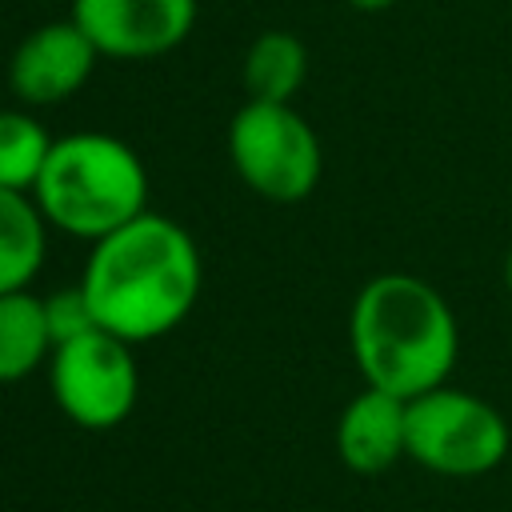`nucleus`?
Listing matches in <instances>:
<instances>
[{"label": "nucleus", "mask_w": 512, "mask_h": 512, "mask_svg": "<svg viewBox=\"0 0 512 512\" xmlns=\"http://www.w3.org/2000/svg\"><path fill=\"white\" fill-rule=\"evenodd\" d=\"M52 348L44 296L28 288L0 292V384H20L36 368H48Z\"/></svg>", "instance_id": "11"}, {"label": "nucleus", "mask_w": 512, "mask_h": 512, "mask_svg": "<svg viewBox=\"0 0 512 512\" xmlns=\"http://www.w3.org/2000/svg\"><path fill=\"white\" fill-rule=\"evenodd\" d=\"M504 288H508V296H512V248H508V256H504Z\"/></svg>", "instance_id": "16"}, {"label": "nucleus", "mask_w": 512, "mask_h": 512, "mask_svg": "<svg viewBox=\"0 0 512 512\" xmlns=\"http://www.w3.org/2000/svg\"><path fill=\"white\" fill-rule=\"evenodd\" d=\"M76 284L88 296L96 328L128 344H148L188 320L200 300L204 264L192 232L148 208L88 248Z\"/></svg>", "instance_id": "1"}, {"label": "nucleus", "mask_w": 512, "mask_h": 512, "mask_svg": "<svg viewBox=\"0 0 512 512\" xmlns=\"http://www.w3.org/2000/svg\"><path fill=\"white\" fill-rule=\"evenodd\" d=\"M72 20L104 60H156L188 40L196 0H72Z\"/></svg>", "instance_id": "7"}, {"label": "nucleus", "mask_w": 512, "mask_h": 512, "mask_svg": "<svg viewBox=\"0 0 512 512\" xmlns=\"http://www.w3.org/2000/svg\"><path fill=\"white\" fill-rule=\"evenodd\" d=\"M48 256V220L28 192L0 188V292L28 288Z\"/></svg>", "instance_id": "12"}, {"label": "nucleus", "mask_w": 512, "mask_h": 512, "mask_svg": "<svg viewBox=\"0 0 512 512\" xmlns=\"http://www.w3.org/2000/svg\"><path fill=\"white\" fill-rule=\"evenodd\" d=\"M48 228L96 244L148 212V168L136 148L112 132H64L32 188Z\"/></svg>", "instance_id": "3"}, {"label": "nucleus", "mask_w": 512, "mask_h": 512, "mask_svg": "<svg viewBox=\"0 0 512 512\" xmlns=\"http://www.w3.org/2000/svg\"><path fill=\"white\" fill-rule=\"evenodd\" d=\"M52 140L56 136L28 108H0V188L32 196L48 164Z\"/></svg>", "instance_id": "13"}, {"label": "nucleus", "mask_w": 512, "mask_h": 512, "mask_svg": "<svg viewBox=\"0 0 512 512\" xmlns=\"http://www.w3.org/2000/svg\"><path fill=\"white\" fill-rule=\"evenodd\" d=\"M348 348L364 384L412 400L448 384L460 360V320L432 280L376 272L348 308Z\"/></svg>", "instance_id": "2"}, {"label": "nucleus", "mask_w": 512, "mask_h": 512, "mask_svg": "<svg viewBox=\"0 0 512 512\" xmlns=\"http://www.w3.org/2000/svg\"><path fill=\"white\" fill-rule=\"evenodd\" d=\"M44 316H48V328H52V344H64V340L96 328V316H92L88 296L80 292V284L48 292L44 296Z\"/></svg>", "instance_id": "14"}, {"label": "nucleus", "mask_w": 512, "mask_h": 512, "mask_svg": "<svg viewBox=\"0 0 512 512\" xmlns=\"http://www.w3.org/2000/svg\"><path fill=\"white\" fill-rule=\"evenodd\" d=\"M336 456L356 476H384L408 456V400L364 384L336 416Z\"/></svg>", "instance_id": "9"}, {"label": "nucleus", "mask_w": 512, "mask_h": 512, "mask_svg": "<svg viewBox=\"0 0 512 512\" xmlns=\"http://www.w3.org/2000/svg\"><path fill=\"white\" fill-rule=\"evenodd\" d=\"M228 160L240 184L272 204H300L316 192L324 148L292 104L244 100L228 120Z\"/></svg>", "instance_id": "5"}, {"label": "nucleus", "mask_w": 512, "mask_h": 512, "mask_svg": "<svg viewBox=\"0 0 512 512\" xmlns=\"http://www.w3.org/2000/svg\"><path fill=\"white\" fill-rule=\"evenodd\" d=\"M308 80V48L296 32L268 28L260 32L240 60V84L248 100H268V104H292L296 92Z\"/></svg>", "instance_id": "10"}, {"label": "nucleus", "mask_w": 512, "mask_h": 512, "mask_svg": "<svg viewBox=\"0 0 512 512\" xmlns=\"http://www.w3.org/2000/svg\"><path fill=\"white\" fill-rule=\"evenodd\" d=\"M96 60H104L96 52V44L88 40V32L68 16V20H52L32 28L8 60V88L24 108H48V104H64L68 96H76L92 72Z\"/></svg>", "instance_id": "8"}, {"label": "nucleus", "mask_w": 512, "mask_h": 512, "mask_svg": "<svg viewBox=\"0 0 512 512\" xmlns=\"http://www.w3.org/2000/svg\"><path fill=\"white\" fill-rule=\"evenodd\" d=\"M508 448L512 428L480 392L440 384L408 400V460L432 476H488L508 460Z\"/></svg>", "instance_id": "4"}, {"label": "nucleus", "mask_w": 512, "mask_h": 512, "mask_svg": "<svg viewBox=\"0 0 512 512\" xmlns=\"http://www.w3.org/2000/svg\"><path fill=\"white\" fill-rule=\"evenodd\" d=\"M68 4H72V0H68Z\"/></svg>", "instance_id": "17"}, {"label": "nucleus", "mask_w": 512, "mask_h": 512, "mask_svg": "<svg viewBox=\"0 0 512 512\" xmlns=\"http://www.w3.org/2000/svg\"><path fill=\"white\" fill-rule=\"evenodd\" d=\"M136 344L112 336L108 328H88L48 356V392L56 408L88 432H108L124 424L140 396Z\"/></svg>", "instance_id": "6"}, {"label": "nucleus", "mask_w": 512, "mask_h": 512, "mask_svg": "<svg viewBox=\"0 0 512 512\" xmlns=\"http://www.w3.org/2000/svg\"><path fill=\"white\" fill-rule=\"evenodd\" d=\"M344 4H352L356 12H384V8L396 4V0H344Z\"/></svg>", "instance_id": "15"}]
</instances>
